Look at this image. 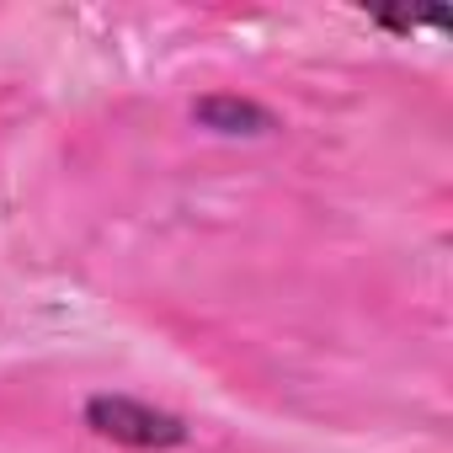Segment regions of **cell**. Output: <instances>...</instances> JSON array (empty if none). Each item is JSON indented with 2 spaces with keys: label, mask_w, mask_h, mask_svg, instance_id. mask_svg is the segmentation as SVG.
Listing matches in <instances>:
<instances>
[{
  "label": "cell",
  "mask_w": 453,
  "mask_h": 453,
  "mask_svg": "<svg viewBox=\"0 0 453 453\" xmlns=\"http://www.w3.org/2000/svg\"><path fill=\"white\" fill-rule=\"evenodd\" d=\"M86 426L96 437H112L123 448H176L187 442V421L171 416V411H155L134 395H91L86 400Z\"/></svg>",
  "instance_id": "6da1fadb"
},
{
  "label": "cell",
  "mask_w": 453,
  "mask_h": 453,
  "mask_svg": "<svg viewBox=\"0 0 453 453\" xmlns=\"http://www.w3.org/2000/svg\"><path fill=\"white\" fill-rule=\"evenodd\" d=\"M192 123L213 128V134H273L278 118L251 102V96H230V91H213V96H197L192 102Z\"/></svg>",
  "instance_id": "7a4b0ae2"
}]
</instances>
